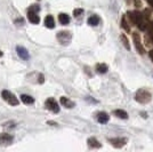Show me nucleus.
Instances as JSON below:
<instances>
[{
    "instance_id": "f257e3e1",
    "label": "nucleus",
    "mask_w": 153,
    "mask_h": 152,
    "mask_svg": "<svg viewBox=\"0 0 153 152\" xmlns=\"http://www.w3.org/2000/svg\"><path fill=\"white\" fill-rule=\"evenodd\" d=\"M135 100L140 104H146L152 100V95L147 92L146 89H138L135 94Z\"/></svg>"
},
{
    "instance_id": "f03ea898",
    "label": "nucleus",
    "mask_w": 153,
    "mask_h": 152,
    "mask_svg": "<svg viewBox=\"0 0 153 152\" xmlns=\"http://www.w3.org/2000/svg\"><path fill=\"white\" fill-rule=\"evenodd\" d=\"M1 97L5 100V101L8 103V104H10V105H19V100H17V97L14 95L13 93H10L9 90H2L1 92Z\"/></svg>"
},
{
    "instance_id": "7ed1b4c3",
    "label": "nucleus",
    "mask_w": 153,
    "mask_h": 152,
    "mask_svg": "<svg viewBox=\"0 0 153 152\" xmlns=\"http://www.w3.org/2000/svg\"><path fill=\"white\" fill-rule=\"evenodd\" d=\"M45 107L47 110H49L54 113H58L59 112V107H58V103L53 97H49L47 98L45 102Z\"/></svg>"
},
{
    "instance_id": "20e7f679",
    "label": "nucleus",
    "mask_w": 153,
    "mask_h": 152,
    "mask_svg": "<svg viewBox=\"0 0 153 152\" xmlns=\"http://www.w3.org/2000/svg\"><path fill=\"white\" fill-rule=\"evenodd\" d=\"M57 39H58V41L61 42L62 45H69L70 44V41H71V38H72V36H71V32L69 31H61V32H58L57 33Z\"/></svg>"
},
{
    "instance_id": "39448f33",
    "label": "nucleus",
    "mask_w": 153,
    "mask_h": 152,
    "mask_svg": "<svg viewBox=\"0 0 153 152\" xmlns=\"http://www.w3.org/2000/svg\"><path fill=\"white\" fill-rule=\"evenodd\" d=\"M133 39H134V42H135V46H136L137 51L140 53V55H143V54L145 53V49H144V47H143V45H142V41H140V36L137 32H134V33H133Z\"/></svg>"
},
{
    "instance_id": "423d86ee",
    "label": "nucleus",
    "mask_w": 153,
    "mask_h": 152,
    "mask_svg": "<svg viewBox=\"0 0 153 152\" xmlns=\"http://www.w3.org/2000/svg\"><path fill=\"white\" fill-rule=\"evenodd\" d=\"M13 141H14V137L10 134H7V133L0 134V145L1 146L10 145L13 143Z\"/></svg>"
},
{
    "instance_id": "0eeeda50",
    "label": "nucleus",
    "mask_w": 153,
    "mask_h": 152,
    "mask_svg": "<svg viewBox=\"0 0 153 152\" xmlns=\"http://www.w3.org/2000/svg\"><path fill=\"white\" fill-rule=\"evenodd\" d=\"M108 142L114 146V148H122L123 145H126L127 143V139L125 137H115V139H108Z\"/></svg>"
},
{
    "instance_id": "6e6552de",
    "label": "nucleus",
    "mask_w": 153,
    "mask_h": 152,
    "mask_svg": "<svg viewBox=\"0 0 153 152\" xmlns=\"http://www.w3.org/2000/svg\"><path fill=\"white\" fill-rule=\"evenodd\" d=\"M16 51H17V55H19L22 60H25V61H27V60H29L30 55H29V51H27V49H26L25 47L17 46V47H16Z\"/></svg>"
},
{
    "instance_id": "1a4fd4ad",
    "label": "nucleus",
    "mask_w": 153,
    "mask_h": 152,
    "mask_svg": "<svg viewBox=\"0 0 153 152\" xmlns=\"http://www.w3.org/2000/svg\"><path fill=\"white\" fill-rule=\"evenodd\" d=\"M59 102H61V104L63 105L64 108H66V109H72V108H74V105H76L74 102L71 101L70 98H68V97H65V96H62Z\"/></svg>"
},
{
    "instance_id": "9d476101",
    "label": "nucleus",
    "mask_w": 153,
    "mask_h": 152,
    "mask_svg": "<svg viewBox=\"0 0 153 152\" xmlns=\"http://www.w3.org/2000/svg\"><path fill=\"white\" fill-rule=\"evenodd\" d=\"M97 121L100 122V124H106L110 119V115H108L106 112H100V113H97Z\"/></svg>"
},
{
    "instance_id": "9b49d317",
    "label": "nucleus",
    "mask_w": 153,
    "mask_h": 152,
    "mask_svg": "<svg viewBox=\"0 0 153 152\" xmlns=\"http://www.w3.org/2000/svg\"><path fill=\"white\" fill-rule=\"evenodd\" d=\"M27 19L32 24H38L40 22V17L37 15V13H32V12H27Z\"/></svg>"
},
{
    "instance_id": "f8f14e48",
    "label": "nucleus",
    "mask_w": 153,
    "mask_h": 152,
    "mask_svg": "<svg viewBox=\"0 0 153 152\" xmlns=\"http://www.w3.org/2000/svg\"><path fill=\"white\" fill-rule=\"evenodd\" d=\"M58 21H59V23H61V24L66 25V24H69V23H70V16L65 13H61L59 15H58Z\"/></svg>"
},
{
    "instance_id": "ddd939ff",
    "label": "nucleus",
    "mask_w": 153,
    "mask_h": 152,
    "mask_svg": "<svg viewBox=\"0 0 153 152\" xmlns=\"http://www.w3.org/2000/svg\"><path fill=\"white\" fill-rule=\"evenodd\" d=\"M87 143H88V145H89L90 148H93V149H100V148L102 146V144H101L95 137H90V139H88Z\"/></svg>"
},
{
    "instance_id": "4468645a",
    "label": "nucleus",
    "mask_w": 153,
    "mask_h": 152,
    "mask_svg": "<svg viewBox=\"0 0 153 152\" xmlns=\"http://www.w3.org/2000/svg\"><path fill=\"white\" fill-rule=\"evenodd\" d=\"M45 25L48 29H54L55 28V22H54V17L51 15H47L45 19Z\"/></svg>"
},
{
    "instance_id": "2eb2a0df",
    "label": "nucleus",
    "mask_w": 153,
    "mask_h": 152,
    "mask_svg": "<svg viewBox=\"0 0 153 152\" xmlns=\"http://www.w3.org/2000/svg\"><path fill=\"white\" fill-rule=\"evenodd\" d=\"M21 101L23 102L24 104H32V103H34V98L30 95L22 94V95H21Z\"/></svg>"
},
{
    "instance_id": "dca6fc26",
    "label": "nucleus",
    "mask_w": 153,
    "mask_h": 152,
    "mask_svg": "<svg viewBox=\"0 0 153 152\" xmlns=\"http://www.w3.org/2000/svg\"><path fill=\"white\" fill-rule=\"evenodd\" d=\"M108 70V66L106 64L104 63H98L96 65V71L98 72V73H106Z\"/></svg>"
},
{
    "instance_id": "f3484780",
    "label": "nucleus",
    "mask_w": 153,
    "mask_h": 152,
    "mask_svg": "<svg viewBox=\"0 0 153 152\" xmlns=\"http://www.w3.org/2000/svg\"><path fill=\"white\" fill-rule=\"evenodd\" d=\"M88 24L91 26H96L98 25V23H100V17L97 16V15H93V16H90L89 19H88Z\"/></svg>"
},
{
    "instance_id": "a211bd4d",
    "label": "nucleus",
    "mask_w": 153,
    "mask_h": 152,
    "mask_svg": "<svg viewBox=\"0 0 153 152\" xmlns=\"http://www.w3.org/2000/svg\"><path fill=\"white\" fill-rule=\"evenodd\" d=\"M127 16L129 17L130 22L136 25V22H137V16H138V12H128Z\"/></svg>"
},
{
    "instance_id": "6ab92c4d",
    "label": "nucleus",
    "mask_w": 153,
    "mask_h": 152,
    "mask_svg": "<svg viewBox=\"0 0 153 152\" xmlns=\"http://www.w3.org/2000/svg\"><path fill=\"white\" fill-rule=\"evenodd\" d=\"M113 113H114V115H117L118 118H120V119H127L128 118V113L126 111H123V110H114Z\"/></svg>"
},
{
    "instance_id": "aec40b11",
    "label": "nucleus",
    "mask_w": 153,
    "mask_h": 152,
    "mask_svg": "<svg viewBox=\"0 0 153 152\" xmlns=\"http://www.w3.org/2000/svg\"><path fill=\"white\" fill-rule=\"evenodd\" d=\"M121 26H122V29H125L126 32H130V26L128 24V21L125 15L122 16V19H121Z\"/></svg>"
},
{
    "instance_id": "412c9836",
    "label": "nucleus",
    "mask_w": 153,
    "mask_h": 152,
    "mask_svg": "<svg viewBox=\"0 0 153 152\" xmlns=\"http://www.w3.org/2000/svg\"><path fill=\"white\" fill-rule=\"evenodd\" d=\"M120 39H121V41H122V44H123V46L126 47V49L130 51V45H129V42H128L127 37H126L125 34H121V36H120Z\"/></svg>"
},
{
    "instance_id": "4be33fe9",
    "label": "nucleus",
    "mask_w": 153,
    "mask_h": 152,
    "mask_svg": "<svg viewBox=\"0 0 153 152\" xmlns=\"http://www.w3.org/2000/svg\"><path fill=\"white\" fill-rule=\"evenodd\" d=\"M40 10V6L38 5H31V7H29L27 12H32V13H38Z\"/></svg>"
},
{
    "instance_id": "5701e85b",
    "label": "nucleus",
    "mask_w": 153,
    "mask_h": 152,
    "mask_svg": "<svg viewBox=\"0 0 153 152\" xmlns=\"http://www.w3.org/2000/svg\"><path fill=\"white\" fill-rule=\"evenodd\" d=\"M83 14V9L82 8H76V9H74L73 10V15L76 16V17H79V16H81Z\"/></svg>"
},
{
    "instance_id": "b1692460",
    "label": "nucleus",
    "mask_w": 153,
    "mask_h": 152,
    "mask_svg": "<svg viewBox=\"0 0 153 152\" xmlns=\"http://www.w3.org/2000/svg\"><path fill=\"white\" fill-rule=\"evenodd\" d=\"M2 126L5 127V128H9V129H10V128H14L16 125H15V122H13V121H9V122H7V124L2 125Z\"/></svg>"
},
{
    "instance_id": "393cba45",
    "label": "nucleus",
    "mask_w": 153,
    "mask_h": 152,
    "mask_svg": "<svg viewBox=\"0 0 153 152\" xmlns=\"http://www.w3.org/2000/svg\"><path fill=\"white\" fill-rule=\"evenodd\" d=\"M44 81H45V77H44V75H38V83H44Z\"/></svg>"
},
{
    "instance_id": "a878e982",
    "label": "nucleus",
    "mask_w": 153,
    "mask_h": 152,
    "mask_svg": "<svg viewBox=\"0 0 153 152\" xmlns=\"http://www.w3.org/2000/svg\"><path fill=\"white\" fill-rule=\"evenodd\" d=\"M150 57L152 58V61H153V51H150Z\"/></svg>"
},
{
    "instance_id": "bb28decb",
    "label": "nucleus",
    "mask_w": 153,
    "mask_h": 152,
    "mask_svg": "<svg viewBox=\"0 0 153 152\" xmlns=\"http://www.w3.org/2000/svg\"><path fill=\"white\" fill-rule=\"evenodd\" d=\"M2 55H4V54H2V51H0V57H1V56H2Z\"/></svg>"
}]
</instances>
